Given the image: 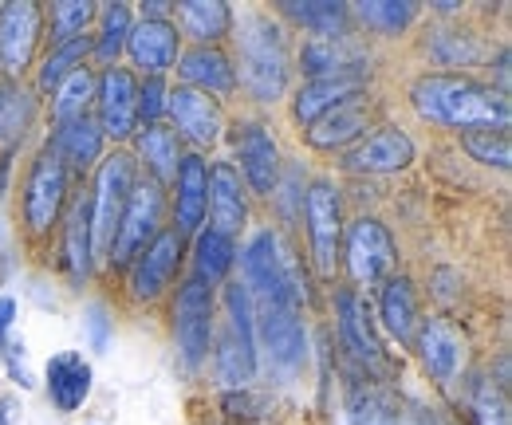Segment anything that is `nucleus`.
I'll list each match as a JSON object with an SVG mask.
<instances>
[{"label":"nucleus","mask_w":512,"mask_h":425,"mask_svg":"<svg viewBox=\"0 0 512 425\" xmlns=\"http://www.w3.org/2000/svg\"><path fill=\"white\" fill-rule=\"evenodd\" d=\"M410 107L418 119L449 126V130H473V126H501L509 130L512 107L509 95H501L493 83H477L461 71H426L410 83Z\"/></svg>","instance_id":"1"},{"label":"nucleus","mask_w":512,"mask_h":425,"mask_svg":"<svg viewBox=\"0 0 512 425\" xmlns=\"http://www.w3.org/2000/svg\"><path fill=\"white\" fill-rule=\"evenodd\" d=\"M237 32V87H245L256 103H276L288 91V40L284 28L264 16V12H241V20H233Z\"/></svg>","instance_id":"2"},{"label":"nucleus","mask_w":512,"mask_h":425,"mask_svg":"<svg viewBox=\"0 0 512 425\" xmlns=\"http://www.w3.org/2000/svg\"><path fill=\"white\" fill-rule=\"evenodd\" d=\"M241 268H245V288L253 296V307H296L308 292L300 284L296 260L288 256V248L272 229H260L253 241L241 252Z\"/></svg>","instance_id":"3"},{"label":"nucleus","mask_w":512,"mask_h":425,"mask_svg":"<svg viewBox=\"0 0 512 425\" xmlns=\"http://www.w3.org/2000/svg\"><path fill=\"white\" fill-rule=\"evenodd\" d=\"M71 201V174L60 162V154L52 146H44L36 154V162L28 166V178H24V197H20V217H24V229L44 241L60 221H64V209Z\"/></svg>","instance_id":"4"},{"label":"nucleus","mask_w":512,"mask_h":425,"mask_svg":"<svg viewBox=\"0 0 512 425\" xmlns=\"http://www.w3.org/2000/svg\"><path fill=\"white\" fill-rule=\"evenodd\" d=\"M138 182V162L130 150H115L99 158L95 170V185L87 189L91 197V241H95V256H107V244L115 237V225L123 217L130 189Z\"/></svg>","instance_id":"5"},{"label":"nucleus","mask_w":512,"mask_h":425,"mask_svg":"<svg viewBox=\"0 0 512 425\" xmlns=\"http://www.w3.org/2000/svg\"><path fill=\"white\" fill-rule=\"evenodd\" d=\"M162 217H166V189L158 182H150V178L134 182L103 260H107L111 268H127L130 260L162 233Z\"/></svg>","instance_id":"6"},{"label":"nucleus","mask_w":512,"mask_h":425,"mask_svg":"<svg viewBox=\"0 0 512 425\" xmlns=\"http://www.w3.org/2000/svg\"><path fill=\"white\" fill-rule=\"evenodd\" d=\"M304 225L312 244V264L320 276H335L343 248V197L331 178H316L304 189Z\"/></svg>","instance_id":"7"},{"label":"nucleus","mask_w":512,"mask_h":425,"mask_svg":"<svg viewBox=\"0 0 512 425\" xmlns=\"http://www.w3.org/2000/svg\"><path fill=\"white\" fill-rule=\"evenodd\" d=\"M213 315H217V292H213V284L190 276L178 288V300H174V343H178V355H182V363L190 366V370H197V366L209 359Z\"/></svg>","instance_id":"8"},{"label":"nucleus","mask_w":512,"mask_h":425,"mask_svg":"<svg viewBox=\"0 0 512 425\" xmlns=\"http://www.w3.org/2000/svg\"><path fill=\"white\" fill-rule=\"evenodd\" d=\"M182 256H186V237H182L178 229H162V233L127 264L130 300H134V304H154V300H162L166 288L174 284L178 268H182Z\"/></svg>","instance_id":"9"},{"label":"nucleus","mask_w":512,"mask_h":425,"mask_svg":"<svg viewBox=\"0 0 512 425\" xmlns=\"http://www.w3.org/2000/svg\"><path fill=\"white\" fill-rule=\"evenodd\" d=\"M339 256L347 260V272L359 288H379L394 268V237L386 233L379 217H359V221L343 225Z\"/></svg>","instance_id":"10"},{"label":"nucleus","mask_w":512,"mask_h":425,"mask_svg":"<svg viewBox=\"0 0 512 425\" xmlns=\"http://www.w3.org/2000/svg\"><path fill=\"white\" fill-rule=\"evenodd\" d=\"M44 36V8L32 0H8L0 4V71L8 79H20L40 48Z\"/></svg>","instance_id":"11"},{"label":"nucleus","mask_w":512,"mask_h":425,"mask_svg":"<svg viewBox=\"0 0 512 425\" xmlns=\"http://www.w3.org/2000/svg\"><path fill=\"white\" fill-rule=\"evenodd\" d=\"M95 122L103 138L127 142L138 130V79L130 67H103L95 79Z\"/></svg>","instance_id":"12"},{"label":"nucleus","mask_w":512,"mask_h":425,"mask_svg":"<svg viewBox=\"0 0 512 425\" xmlns=\"http://www.w3.org/2000/svg\"><path fill=\"white\" fill-rule=\"evenodd\" d=\"M260 351L276 374H300L308 363V327L296 307H260Z\"/></svg>","instance_id":"13"},{"label":"nucleus","mask_w":512,"mask_h":425,"mask_svg":"<svg viewBox=\"0 0 512 425\" xmlns=\"http://www.w3.org/2000/svg\"><path fill=\"white\" fill-rule=\"evenodd\" d=\"M233 150H237V174L245 189H253L256 197H272V189L280 182L284 166H280V146L272 138V130L264 122H237L233 134Z\"/></svg>","instance_id":"14"},{"label":"nucleus","mask_w":512,"mask_h":425,"mask_svg":"<svg viewBox=\"0 0 512 425\" xmlns=\"http://www.w3.org/2000/svg\"><path fill=\"white\" fill-rule=\"evenodd\" d=\"M414 154H418V146H414V138L406 130L379 126L375 134H367L351 150H343V170H351V174H375V178L379 174H398V170H406L414 162Z\"/></svg>","instance_id":"15"},{"label":"nucleus","mask_w":512,"mask_h":425,"mask_svg":"<svg viewBox=\"0 0 512 425\" xmlns=\"http://www.w3.org/2000/svg\"><path fill=\"white\" fill-rule=\"evenodd\" d=\"M166 115H170V130L178 138H186L193 146H213L225 130V115L221 103L193 91V87H170L166 95Z\"/></svg>","instance_id":"16"},{"label":"nucleus","mask_w":512,"mask_h":425,"mask_svg":"<svg viewBox=\"0 0 512 425\" xmlns=\"http://www.w3.org/2000/svg\"><path fill=\"white\" fill-rule=\"evenodd\" d=\"M414 351H418L422 366L430 370V378L453 382L461 363H465L469 343H465V335H461L457 323H449L442 315H430V319H422L418 331H414Z\"/></svg>","instance_id":"17"},{"label":"nucleus","mask_w":512,"mask_h":425,"mask_svg":"<svg viewBox=\"0 0 512 425\" xmlns=\"http://www.w3.org/2000/svg\"><path fill=\"white\" fill-rule=\"evenodd\" d=\"M335 319H339V339H343V347H347L363 366L383 370L386 355H383V343H379V331H375V315H371L367 300H363L355 288H339V292H335Z\"/></svg>","instance_id":"18"},{"label":"nucleus","mask_w":512,"mask_h":425,"mask_svg":"<svg viewBox=\"0 0 512 425\" xmlns=\"http://www.w3.org/2000/svg\"><path fill=\"white\" fill-rule=\"evenodd\" d=\"M123 52H127L130 63H134L142 75L166 79V71L182 56V32H178L174 20H138V24L130 28Z\"/></svg>","instance_id":"19"},{"label":"nucleus","mask_w":512,"mask_h":425,"mask_svg":"<svg viewBox=\"0 0 512 425\" xmlns=\"http://www.w3.org/2000/svg\"><path fill=\"white\" fill-rule=\"evenodd\" d=\"M170 185H174V229L182 237H197L209 217V162L201 154H182Z\"/></svg>","instance_id":"20"},{"label":"nucleus","mask_w":512,"mask_h":425,"mask_svg":"<svg viewBox=\"0 0 512 425\" xmlns=\"http://www.w3.org/2000/svg\"><path fill=\"white\" fill-rule=\"evenodd\" d=\"M371 119H375V107L363 91V95H355V99H347V103L331 107L327 115H320L308 126L304 138H308L312 150H351L359 138H367Z\"/></svg>","instance_id":"21"},{"label":"nucleus","mask_w":512,"mask_h":425,"mask_svg":"<svg viewBox=\"0 0 512 425\" xmlns=\"http://www.w3.org/2000/svg\"><path fill=\"white\" fill-rule=\"evenodd\" d=\"M209 217H213V229L225 237H237L249 225V193L233 162L209 166Z\"/></svg>","instance_id":"22"},{"label":"nucleus","mask_w":512,"mask_h":425,"mask_svg":"<svg viewBox=\"0 0 512 425\" xmlns=\"http://www.w3.org/2000/svg\"><path fill=\"white\" fill-rule=\"evenodd\" d=\"M363 91H367V71H343V75H327V79H304V87L292 99L296 122L308 130L331 107H339V103H347V99H355Z\"/></svg>","instance_id":"23"},{"label":"nucleus","mask_w":512,"mask_h":425,"mask_svg":"<svg viewBox=\"0 0 512 425\" xmlns=\"http://www.w3.org/2000/svg\"><path fill=\"white\" fill-rule=\"evenodd\" d=\"M64 241H60V260H64L71 284H83L95 264V241H91V197L87 189L75 193L64 209Z\"/></svg>","instance_id":"24"},{"label":"nucleus","mask_w":512,"mask_h":425,"mask_svg":"<svg viewBox=\"0 0 512 425\" xmlns=\"http://www.w3.org/2000/svg\"><path fill=\"white\" fill-rule=\"evenodd\" d=\"M178 75H182V87H193L209 99L217 95H233L237 91V71H233V60L229 52L221 48H190L178 56Z\"/></svg>","instance_id":"25"},{"label":"nucleus","mask_w":512,"mask_h":425,"mask_svg":"<svg viewBox=\"0 0 512 425\" xmlns=\"http://www.w3.org/2000/svg\"><path fill=\"white\" fill-rule=\"evenodd\" d=\"M237 12L225 0H186L174 4V24L182 36H190L193 48H217L233 32Z\"/></svg>","instance_id":"26"},{"label":"nucleus","mask_w":512,"mask_h":425,"mask_svg":"<svg viewBox=\"0 0 512 425\" xmlns=\"http://www.w3.org/2000/svg\"><path fill=\"white\" fill-rule=\"evenodd\" d=\"M363 48L351 44V36H308L300 48V71L304 79H327L343 71H363Z\"/></svg>","instance_id":"27"},{"label":"nucleus","mask_w":512,"mask_h":425,"mask_svg":"<svg viewBox=\"0 0 512 425\" xmlns=\"http://www.w3.org/2000/svg\"><path fill=\"white\" fill-rule=\"evenodd\" d=\"M103 142H107V138H103L99 122L91 119V115H83V119L60 122L48 146L60 154V162L67 166V174H87L91 166H99V158H103Z\"/></svg>","instance_id":"28"},{"label":"nucleus","mask_w":512,"mask_h":425,"mask_svg":"<svg viewBox=\"0 0 512 425\" xmlns=\"http://www.w3.org/2000/svg\"><path fill=\"white\" fill-rule=\"evenodd\" d=\"M134 162L150 170V182H158L162 189L174 182L178 174V162H182V138L166 126V122H154V126H138L134 130Z\"/></svg>","instance_id":"29"},{"label":"nucleus","mask_w":512,"mask_h":425,"mask_svg":"<svg viewBox=\"0 0 512 425\" xmlns=\"http://www.w3.org/2000/svg\"><path fill=\"white\" fill-rule=\"evenodd\" d=\"M36 95L32 87H24L20 79H0V154H16L20 142L28 138L32 122H36Z\"/></svg>","instance_id":"30"},{"label":"nucleus","mask_w":512,"mask_h":425,"mask_svg":"<svg viewBox=\"0 0 512 425\" xmlns=\"http://www.w3.org/2000/svg\"><path fill=\"white\" fill-rule=\"evenodd\" d=\"M91 382H95L91 363H87L79 351H64V355H56V359L48 363V398H52V406L64 410V414H75V410L87 402Z\"/></svg>","instance_id":"31"},{"label":"nucleus","mask_w":512,"mask_h":425,"mask_svg":"<svg viewBox=\"0 0 512 425\" xmlns=\"http://www.w3.org/2000/svg\"><path fill=\"white\" fill-rule=\"evenodd\" d=\"M379 319L398 343H414L418 331V296L410 276H386L379 288Z\"/></svg>","instance_id":"32"},{"label":"nucleus","mask_w":512,"mask_h":425,"mask_svg":"<svg viewBox=\"0 0 512 425\" xmlns=\"http://www.w3.org/2000/svg\"><path fill=\"white\" fill-rule=\"evenodd\" d=\"M280 16L304 28L308 36H343L351 24V8L339 0H284Z\"/></svg>","instance_id":"33"},{"label":"nucleus","mask_w":512,"mask_h":425,"mask_svg":"<svg viewBox=\"0 0 512 425\" xmlns=\"http://www.w3.org/2000/svg\"><path fill=\"white\" fill-rule=\"evenodd\" d=\"M237 264V241L217 233L213 225L197 233V244H193V276L205 280V284H225V276L233 272Z\"/></svg>","instance_id":"34"},{"label":"nucleus","mask_w":512,"mask_h":425,"mask_svg":"<svg viewBox=\"0 0 512 425\" xmlns=\"http://www.w3.org/2000/svg\"><path fill=\"white\" fill-rule=\"evenodd\" d=\"M256 363H260V355H256L253 343L237 339L233 331L221 335V343H217V351H213V370H217L221 386H229V390H249V382H253V374H256Z\"/></svg>","instance_id":"35"},{"label":"nucleus","mask_w":512,"mask_h":425,"mask_svg":"<svg viewBox=\"0 0 512 425\" xmlns=\"http://www.w3.org/2000/svg\"><path fill=\"white\" fill-rule=\"evenodd\" d=\"M95 20H99V36H91V56L103 67H115L119 56H123V48H127L130 28H134L130 4H103Z\"/></svg>","instance_id":"36"},{"label":"nucleus","mask_w":512,"mask_h":425,"mask_svg":"<svg viewBox=\"0 0 512 425\" xmlns=\"http://www.w3.org/2000/svg\"><path fill=\"white\" fill-rule=\"evenodd\" d=\"M351 16L375 36H398L418 20V4L414 0H359Z\"/></svg>","instance_id":"37"},{"label":"nucleus","mask_w":512,"mask_h":425,"mask_svg":"<svg viewBox=\"0 0 512 425\" xmlns=\"http://www.w3.org/2000/svg\"><path fill=\"white\" fill-rule=\"evenodd\" d=\"M347 414H351V425H402V410L394 394H386L383 386H371V382L347 390Z\"/></svg>","instance_id":"38"},{"label":"nucleus","mask_w":512,"mask_h":425,"mask_svg":"<svg viewBox=\"0 0 512 425\" xmlns=\"http://www.w3.org/2000/svg\"><path fill=\"white\" fill-rule=\"evenodd\" d=\"M95 79L99 75L83 63L79 71H71L64 83L52 91V119H56V126L71 119H83L91 111V103H95Z\"/></svg>","instance_id":"39"},{"label":"nucleus","mask_w":512,"mask_h":425,"mask_svg":"<svg viewBox=\"0 0 512 425\" xmlns=\"http://www.w3.org/2000/svg\"><path fill=\"white\" fill-rule=\"evenodd\" d=\"M87 56H91V36H87V32L75 36V40H67V44H52V52L44 56L40 75H36L40 91H56L71 71H79V67L87 63Z\"/></svg>","instance_id":"40"},{"label":"nucleus","mask_w":512,"mask_h":425,"mask_svg":"<svg viewBox=\"0 0 512 425\" xmlns=\"http://www.w3.org/2000/svg\"><path fill=\"white\" fill-rule=\"evenodd\" d=\"M426 52H430V60L438 63V67H473V63L485 56L481 44H477V36L465 32V28H438L426 40Z\"/></svg>","instance_id":"41"},{"label":"nucleus","mask_w":512,"mask_h":425,"mask_svg":"<svg viewBox=\"0 0 512 425\" xmlns=\"http://www.w3.org/2000/svg\"><path fill=\"white\" fill-rule=\"evenodd\" d=\"M461 146L473 162L481 166H493V170H509L512 162V142H509V130L501 126H473V130H461Z\"/></svg>","instance_id":"42"},{"label":"nucleus","mask_w":512,"mask_h":425,"mask_svg":"<svg viewBox=\"0 0 512 425\" xmlns=\"http://www.w3.org/2000/svg\"><path fill=\"white\" fill-rule=\"evenodd\" d=\"M95 16H99V8L91 0H60V4H52V44H67V40L83 36Z\"/></svg>","instance_id":"43"},{"label":"nucleus","mask_w":512,"mask_h":425,"mask_svg":"<svg viewBox=\"0 0 512 425\" xmlns=\"http://www.w3.org/2000/svg\"><path fill=\"white\" fill-rule=\"evenodd\" d=\"M469 406H473L477 425H512L509 398H505V390H501V386H493L489 378L473 382V390H469Z\"/></svg>","instance_id":"44"},{"label":"nucleus","mask_w":512,"mask_h":425,"mask_svg":"<svg viewBox=\"0 0 512 425\" xmlns=\"http://www.w3.org/2000/svg\"><path fill=\"white\" fill-rule=\"evenodd\" d=\"M166 95H170V83L158 75H146L138 83V126H154L166 119Z\"/></svg>","instance_id":"45"},{"label":"nucleus","mask_w":512,"mask_h":425,"mask_svg":"<svg viewBox=\"0 0 512 425\" xmlns=\"http://www.w3.org/2000/svg\"><path fill=\"white\" fill-rule=\"evenodd\" d=\"M272 201L284 209L288 221L296 217V209L304 213V193H300V170H296V166H292L288 174H280V182H276V189H272Z\"/></svg>","instance_id":"46"},{"label":"nucleus","mask_w":512,"mask_h":425,"mask_svg":"<svg viewBox=\"0 0 512 425\" xmlns=\"http://www.w3.org/2000/svg\"><path fill=\"white\" fill-rule=\"evenodd\" d=\"M83 323H87V331H91V347H95V351H107V343H111V315H107V307L91 304Z\"/></svg>","instance_id":"47"},{"label":"nucleus","mask_w":512,"mask_h":425,"mask_svg":"<svg viewBox=\"0 0 512 425\" xmlns=\"http://www.w3.org/2000/svg\"><path fill=\"white\" fill-rule=\"evenodd\" d=\"M253 410H260V398H253L249 390H233V394L225 398V414H229L233 422H245V418H256Z\"/></svg>","instance_id":"48"},{"label":"nucleus","mask_w":512,"mask_h":425,"mask_svg":"<svg viewBox=\"0 0 512 425\" xmlns=\"http://www.w3.org/2000/svg\"><path fill=\"white\" fill-rule=\"evenodd\" d=\"M12 319H16V300H12V296H0V351H8Z\"/></svg>","instance_id":"49"},{"label":"nucleus","mask_w":512,"mask_h":425,"mask_svg":"<svg viewBox=\"0 0 512 425\" xmlns=\"http://www.w3.org/2000/svg\"><path fill=\"white\" fill-rule=\"evenodd\" d=\"M497 91L509 95V48L497 52Z\"/></svg>","instance_id":"50"},{"label":"nucleus","mask_w":512,"mask_h":425,"mask_svg":"<svg viewBox=\"0 0 512 425\" xmlns=\"http://www.w3.org/2000/svg\"><path fill=\"white\" fill-rule=\"evenodd\" d=\"M170 4L166 0H150V4H142V20H170Z\"/></svg>","instance_id":"51"},{"label":"nucleus","mask_w":512,"mask_h":425,"mask_svg":"<svg viewBox=\"0 0 512 425\" xmlns=\"http://www.w3.org/2000/svg\"><path fill=\"white\" fill-rule=\"evenodd\" d=\"M8 374H12L16 382H20V390H28V386H32V374H28L24 366L16 363V359H8Z\"/></svg>","instance_id":"52"},{"label":"nucleus","mask_w":512,"mask_h":425,"mask_svg":"<svg viewBox=\"0 0 512 425\" xmlns=\"http://www.w3.org/2000/svg\"><path fill=\"white\" fill-rule=\"evenodd\" d=\"M16 406L8 402V398H0V425H16V414H12Z\"/></svg>","instance_id":"53"}]
</instances>
